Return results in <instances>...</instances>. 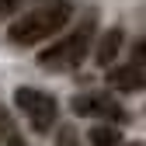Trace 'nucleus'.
Instances as JSON below:
<instances>
[{
  "mask_svg": "<svg viewBox=\"0 0 146 146\" xmlns=\"http://www.w3.org/2000/svg\"><path fill=\"white\" fill-rule=\"evenodd\" d=\"M14 104L21 108V115H28L31 129H38V132L52 129V122H56V115H59L56 98L45 94V90H38V87H21L14 94Z\"/></svg>",
  "mask_w": 146,
  "mask_h": 146,
  "instance_id": "3",
  "label": "nucleus"
},
{
  "mask_svg": "<svg viewBox=\"0 0 146 146\" xmlns=\"http://www.w3.org/2000/svg\"><path fill=\"white\" fill-rule=\"evenodd\" d=\"M90 146H122V132L115 125H94V129L87 132Z\"/></svg>",
  "mask_w": 146,
  "mask_h": 146,
  "instance_id": "7",
  "label": "nucleus"
},
{
  "mask_svg": "<svg viewBox=\"0 0 146 146\" xmlns=\"http://www.w3.org/2000/svg\"><path fill=\"white\" fill-rule=\"evenodd\" d=\"M108 84L122 94H136V90L146 87V63L132 59V63H122V66H111L108 70Z\"/></svg>",
  "mask_w": 146,
  "mask_h": 146,
  "instance_id": "5",
  "label": "nucleus"
},
{
  "mask_svg": "<svg viewBox=\"0 0 146 146\" xmlns=\"http://www.w3.org/2000/svg\"><path fill=\"white\" fill-rule=\"evenodd\" d=\"M11 132H14V129H11V115L4 111V108H0V139H7Z\"/></svg>",
  "mask_w": 146,
  "mask_h": 146,
  "instance_id": "9",
  "label": "nucleus"
},
{
  "mask_svg": "<svg viewBox=\"0 0 146 146\" xmlns=\"http://www.w3.org/2000/svg\"><path fill=\"white\" fill-rule=\"evenodd\" d=\"M136 59H139V63H146V38H143V42H136Z\"/></svg>",
  "mask_w": 146,
  "mask_h": 146,
  "instance_id": "11",
  "label": "nucleus"
},
{
  "mask_svg": "<svg viewBox=\"0 0 146 146\" xmlns=\"http://www.w3.org/2000/svg\"><path fill=\"white\" fill-rule=\"evenodd\" d=\"M56 146H77V132H73V129H63L59 139H56Z\"/></svg>",
  "mask_w": 146,
  "mask_h": 146,
  "instance_id": "8",
  "label": "nucleus"
},
{
  "mask_svg": "<svg viewBox=\"0 0 146 146\" xmlns=\"http://www.w3.org/2000/svg\"><path fill=\"white\" fill-rule=\"evenodd\" d=\"M17 4H21V0H0V17H7V14L17 7Z\"/></svg>",
  "mask_w": 146,
  "mask_h": 146,
  "instance_id": "10",
  "label": "nucleus"
},
{
  "mask_svg": "<svg viewBox=\"0 0 146 146\" xmlns=\"http://www.w3.org/2000/svg\"><path fill=\"white\" fill-rule=\"evenodd\" d=\"M73 111L77 115H101L108 122H122L125 118L122 104L111 101L108 94H80V98H73Z\"/></svg>",
  "mask_w": 146,
  "mask_h": 146,
  "instance_id": "4",
  "label": "nucleus"
},
{
  "mask_svg": "<svg viewBox=\"0 0 146 146\" xmlns=\"http://www.w3.org/2000/svg\"><path fill=\"white\" fill-rule=\"evenodd\" d=\"M70 14H73L70 0H49V4L35 7L31 14H25L21 21H14L11 31H7V38L14 45H35V42L49 38V35L63 31L66 21H70Z\"/></svg>",
  "mask_w": 146,
  "mask_h": 146,
  "instance_id": "1",
  "label": "nucleus"
},
{
  "mask_svg": "<svg viewBox=\"0 0 146 146\" xmlns=\"http://www.w3.org/2000/svg\"><path fill=\"white\" fill-rule=\"evenodd\" d=\"M94 25H98V17H87V21H80L77 28H73L66 38H59L56 45H49L38 63L52 73H66V70H77L84 59H87V52H90V38H94Z\"/></svg>",
  "mask_w": 146,
  "mask_h": 146,
  "instance_id": "2",
  "label": "nucleus"
},
{
  "mask_svg": "<svg viewBox=\"0 0 146 146\" xmlns=\"http://www.w3.org/2000/svg\"><path fill=\"white\" fill-rule=\"evenodd\" d=\"M122 42H125V31H122V28H108L104 38L98 42V52H94L98 66H111V63L118 59V52H122Z\"/></svg>",
  "mask_w": 146,
  "mask_h": 146,
  "instance_id": "6",
  "label": "nucleus"
}]
</instances>
